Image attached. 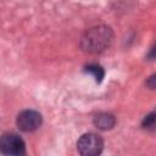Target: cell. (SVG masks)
I'll return each instance as SVG.
<instances>
[{"label":"cell","mask_w":156,"mask_h":156,"mask_svg":"<svg viewBox=\"0 0 156 156\" xmlns=\"http://www.w3.org/2000/svg\"><path fill=\"white\" fill-rule=\"evenodd\" d=\"M113 33L107 26H96L88 29L80 39V46L84 51L98 54L106 50L112 41Z\"/></svg>","instance_id":"cell-1"},{"label":"cell","mask_w":156,"mask_h":156,"mask_svg":"<svg viewBox=\"0 0 156 156\" xmlns=\"http://www.w3.org/2000/svg\"><path fill=\"white\" fill-rule=\"evenodd\" d=\"M104 147V141L100 135L95 133H85L77 141V149L80 155L95 156L101 154Z\"/></svg>","instance_id":"cell-2"},{"label":"cell","mask_w":156,"mask_h":156,"mask_svg":"<svg viewBox=\"0 0 156 156\" xmlns=\"http://www.w3.org/2000/svg\"><path fill=\"white\" fill-rule=\"evenodd\" d=\"M26 152L23 139L15 133H5L0 136V154L9 156H20Z\"/></svg>","instance_id":"cell-3"},{"label":"cell","mask_w":156,"mask_h":156,"mask_svg":"<svg viewBox=\"0 0 156 156\" xmlns=\"http://www.w3.org/2000/svg\"><path fill=\"white\" fill-rule=\"evenodd\" d=\"M41 122H43V117L35 110H24L17 116L16 119L17 127L26 133L37 130L41 126Z\"/></svg>","instance_id":"cell-4"},{"label":"cell","mask_w":156,"mask_h":156,"mask_svg":"<svg viewBox=\"0 0 156 156\" xmlns=\"http://www.w3.org/2000/svg\"><path fill=\"white\" fill-rule=\"evenodd\" d=\"M94 124L96 128H99L101 130H107V129L113 128V126L116 124V118L111 113L101 112L94 117Z\"/></svg>","instance_id":"cell-5"},{"label":"cell","mask_w":156,"mask_h":156,"mask_svg":"<svg viewBox=\"0 0 156 156\" xmlns=\"http://www.w3.org/2000/svg\"><path fill=\"white\" fill-rule=\"evenodd\" d=\"M87 73H89V74H91L94 78H95V80L98 82V83H100L101 80H102V78H104V69L100 67V66H98V65H89V66H87L85 67V69H84Z\"/></svg>","instance_id":"cell-6"},{"label":"cell","mask_w":156,"mask_h":156,"mask_svg":"<svg viewBox=\"0 0 156 156\" xmlns=\"http://www.w3.org/2000/svg\"><path fill=\"white\" fill-rule=\"evenodd\" d=\"M141 126H143L144 128H152V127L155 126V113L151 112L150 115L145 116V118H144Z\"/></svg>","instance_id":"cell-7"},{"label":"cell","mask_w":156,"mask_h":156,"mask_svg":"<svg viewBox=\"0 0 156 156\" xmlns=\"http://www.w3.org/2000/svg\"><path fill=\"white\" fill-rule=\"evenodd\" d=\"M154 80H155V76H151V77H150V79H149V82H147V85H149L151 89H154V88H155Z\"/></svg>","instance_id":"cell-8"}]
</instances>
